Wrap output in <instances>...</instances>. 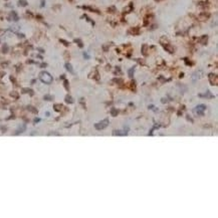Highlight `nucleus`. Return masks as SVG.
Returning a JSON list of instances; mask_svg holds the SVG:
<instances>
[{"label":"nucleus","mask_w":218,"mask_h":218,"mask_svg":"<svg viewBox=\"0 0 218 218\" xmlns=\"http://www.w3.org/2000/svg\"><path fill=\"white\" fill-rule=\"evenodd\" d=\"M160 44L162 46H163V48L165 49L167 52H169V53H174L175 52V47L174 46L172 45V44L169 42V40L167 39V37H165V36H163V37H161V39H160Z\"/></svg>","instance_id":"f257e3e1"},{"label":"nucleus","mask_w":218,"mask_h":218,"mask_svg":"<svg viewBox=\"0 0 218 218\" xmlns=\"http://www.w3.org/2000/svg\"><path fill=\"white\" fill-rule=\"evenodd\" d=\"M107 11H108V13H116L117 12V9H116V7L115 6H111V7H109V8L107 9Z\"/></svg>","instance_id":"f3484780"},{"label":"nucleus","mask_w":218,"mask_h":218,"mask_svg":"<svg viewBox=\"0 0 218 218\" xmlns=\"http://www.w3.org/2000/svg\"><path fill=\"white\" fill-rule=\"evenodd\" d=\"M53 108H54V110L56 112H60V111H62V105H53Z\"/></svg>","instance_id":"412c9836"},{"label":"nucleus","mask_w":218,"mask_h":218,"mask_svg":"<svg viewBox=\"0 0 218 218\" xmlns=\"http://www.w3.org/2000/svg\"><path fill=\"white\" fill-rule=\"evenodd\" d=\"M59 41L62 42V43H63V44H64L65 46H69V42H67V41H65V40H63V39H60Z\"/></svg>","instance_id":"c756f323"},{"label":"nucleus","mask_w":218,"mask_h":218,"mask_svg":"<svg viewBox=\"0 0 218 218\" xmlns=\"http://www.w3.org/2000/svg\"><path fill=\"white\" fill-rule=\"evenodd\" d=\"M133 10H134V4L133 3L128 4V5H127L125 8H124V10H123V16L126 15V14H128V13H131Z\"/></svg>","instance_id":"1a4fd4ad"},{"label":"nucleus","mask_w":218,"mask_h":218,"mask_svg":"<svg viewBox=\"0 0 218 218\" xmlns=\"http://www.w3.org/2000/svg\"><path fill=\"white\" fill-rule=\"evenodd\" d=\"M149 46L147 45V44H143L142 46V54L144 56H148V54H149Z\"/></svg>","instance_id":"4468645a"},{"label":"nucleus","mask_w":218,"mask_h":218,"mask_svg":"<svg viewBox=\"0 0 218 218\" xmlns=\"http://www.w3.org/2000/svg\"><path fill=\"white\" fill-rule=\"evenodd\" d=\"M29 110H30L31 112H33V113H37L36 110H34V108H32V107H29Z\"/></svg>","instance_id":"473e14b6"},{"label":"nucleus","mask_w":218,"mask_h":218,"mask_svg":"<svg viewBox=\"0 0 218 218\" xmlns=\"http://www.w3.org/2000/svg\"><path fill=\"white\" fill-rule=\"evenodd\" d=\"M65 69L69 70V72H71V74H74V69H72V67L70 65V63H65Z\"/></svg>","instance_id":"a211bd4d"},{"label":"nucleus","mask_w":218,"mask_h":218,"mask_svg":"<svg viewBox=\"0 0 218 218\" xmlns=\"http://www.w3.org/2000/svg\"><path fill=\"white\" fill-rule=\"evenodd\" d=\"M84 56L86 58V59H88V58H90V56H88V53H86V52H84Z\"/></svg>","instance_id":"72a5a7b5"},{"label":"nucleus","mask_w":218,"mask_h":218,"mask_svg":"<svg viewBox=\"0 0 218 218\" xmlns=\"http://www.w3.org/2000/svg\"><path fill=\"white\" fill-rule=\"evenodd\" d=\"M118 111H117V109H112L111 110V115L112 117H117V115H118Z\"/></svg>","instance_id":"4be33fe9"},{"label":"nucleus","mask_w":218,"mask_h":218,"mask_svg":"<svg viewBox=\"0 0 218 218\" xmlns=\"http://www.w3.org/2000/svg\"><path fill=\"white\" fill-rule=\"evenodd\" d=\"M52 97H51V96H45V97H44V100H48V101H50V100H52Z\"/></svg>","instance_id":"7c9ffc66"},{"label":"nucleus","mask_w":218,"mask_h":218,"mask_svg":"<svg viewBox=\"0 0 218 218\" xmlns=\"http://www.w3.org/2000/svg\"><path fill=\"white\" fill-rule=\"evenodd\" d=\"M134 71H135V67H132V69L129 70V76H130V77H133V76H134Z\"/></svg>","instance_id":"bb28decb"},{"label":"nucleus","mask_w":218,"mask_h":218,"mask_svg":"<svg viewBox=\"0 0 218 218\" xmlns=\"http://www.w3.org/2000/svg\"><path fill=\"white\" fill-rule=\"evenodd\" d=\"M153 19H154V14L153 13H147L146 15H145L144 19H143V24H144V26H148Z\"/></svg>","instance_id":"39448f33"},{"label":"nucleus","mask_w":218,"mask_h":218,"mask_svg":"<svg viewBox=\"0 0 218 218\" xmlns=\"http://www.w3.org/2000/svg\"><path fill=\"white\" fill-rule=\"evenodd\" d=\"M199 96H200V97H204V98H214V96H213L209 91H206L204 95H199Z\"/></svg>","instance_id":"2eb2a0df"},{"label":"nucleus","mask_w":218,"mask_h":218,"mask_svg":"<svg viewBox=\"0 0 218 218\" xmlns=\"http://www.w3.org/2000/svg\"><path fill=\"white\" fill-rule=\"evenodd\" d=\"M156 2H160V1H162V0H155Z\"/></svg>","instance_id":"c9c22d12"},{"label":"nucleus","mask_w":218,"mask_h":218,"mask_svg":"<svg viewBox=\"0 0 218 218\" xmlns=\"http://www.w3.org/2000/svg\"><path fill=\"white\" fill-rule=\"evenodd\" d=\"M91 76H90V77H93V79H96V81H98V76H98V71L97 69L93 70V74H91Z\"/></svg>","instance_id":"dca6fc26"},{"label":"nucleus","mask_w":218,"mask_h":218,"mask_svg":"<svg viewBox=\"0 0 218 218\" xmlns=\"http://www.w3.org/2000/svg\"><path fill=\"white\" fill-rule=\"evenodd\" d=\"M10 96H11V97H14V98L18 97V95H17V93H15V91H12V93H10Z\"/></svg>","instance_id":"2f4dec72"},{"label":"nucleus","mask_w":218,"mask_h":218,"mask_svg":"<svg viewBox=\"0 0 218 218\" xmlns=\"http://www.w3.org/2000/svg\"><path fill=\"white\" fill-rule=\"evenodd\" d=\"M184 62H185V63H186L187 65H190V67H191V65H193V62H190V59H188V58H184Z\"/></svg>","instance_id":"a878e982"},{"label":"nucleus","mask_w":218,"mask_h":218,"mask_svg":"<svg viewBox=\"0 0 218 218\" xmlns=\"http://www.w3.org/2000/svg\"><path fill=\"white\" fill-rule=\"evenodd\" d=\"M7 51V45H4L3 46V52H6Z\"/></svg>","instance_id":"f704fd0d"},{"label":"nucleus","mask_w":218,"mask_h":218,"mask_svg":"<svg viewBox=\"0 0 218 218\" xmlns=\"http://www.w3.org/2000/svg\"><path fill=\"white\" fill-rule=\"evenodd\" d=\"M110 124V121L109 119H105L103 120V121L98 122V123H96L95 124V128L97 129V130H104V129H105L108 127V125Z\"/></svg>","instance_id":"7ed1b4c3"},{"label":"nucleus","mask_w":218,"mask_h":218,"mask_svg":"<svg viewBox=\"0 0 218 218\" xmlns=\"http://www.w3.org/2000/svg\"><path fill=\"white\" fill-rule=\"evenodd\" d=\"M83 17H84V18H86V19L88 20V22H91L93 25H95V21H93V20H91V18H88V15H86V14H84V15H83Z\"/></svg>","instance_id":"5701e85b"},{"label":"nucleus","mask_w":218,"mask_h":218,"mask_svg":"<svg viewBox=\"0 0 218 218\" xmlns=\"http://www.w3.org/2000/svg\"><path fill=\"white\" fill-rule=\"evenodd\" d=\"M198 6L200 7L201 9H207L208 7H209V2L205 1V0H201V1H199Z\"/></svg>","instance_id":"9b49d317"},{"label":"nucleus","mask_w":218,"mask_h":218,"mask_svg":"<svg viewBox=\"0 0 218 218\" xmlns=\"http://www.w3.org/2000/svg\"><path fill=\"white\" fill-rule=\"evenodd\" d=\"M18 4H19L20 6H26L27 2H26V0H19V1H18Z\"/></svg>","instance_id":"b1692460"},{"label":"nucleus","mask_w":218,"mask_h":218,"mask_svg":"<svg viewBox=\"0 0 218 218\" xmlns=\"http://www.w3.org/2000/svg\"><path fill=\"white\" fill-rule=\"evenodd\" d=\"M207 41H208V36H207V35H202V36L198 39V42L200 44H202V45L207 44Z\"/></svg>","instance_id":"ddd939ff"},{"label":"nucleus","mask_w":218,"mask_h":218,"mask_svg":"<svg viewBox=\"0 0 218 218\" xmlns=\"http://www.w3.org/2000/svg\"><path fill=\"white\" fill-rule=\"evenodd\" d=\"M130 88L133 91H136V81H132L130 84Z\"/></svg>","instance_id":"6ab92c4d"},{"label":"nucleus","mask_w":218,"mask_h":218,"mask_svg":"<svg viewBox=\"0 0 218 218\" xmlns=\"http://www.w3.org/2000/svg\"><path fill=\"white\" fill-rule=\"evenodd\" d=\"M128 33H129V34H131V35H139V34L141 33L140 27L136 26V27H131V28H129Z\"/></svg>","instance_id":"6e6552de"},{"label":"nucleus","mask_w":218,"mask_h":218,"mask_svg":"<svg viewBox=\"0 0 218 218\" xmlns=\"http://www.w3.org/2000/svg\"><path fill=\"white\" fill-rule=\"evenodd\" d=\"M81 8L86 9V10H88V11H91V12H95L97 14H101V11L98 10V9L93 8V7H91V6H81Z\"/></svg>","instance_id":"9d476101"},{"label":"nucleus","mask_w":218,"mask_h":218,"mask_svg":"<svg viewBox=\"0 0 218 218\" xmlns=\"http://www.w3.org/2000/svg\"><path fill=\"white\" fill-rule=\"evenodd\" d=\"M70 2H74V0H70Z\"/></svg>","instance_id":"e433bc0d"},{"label":"nucleus","mask_w":218,"mask_h":218,"mask_svg":"<svg viewBox=\"0 0 218 218\" xmlns=\"http://www.w3.org/2000/svg\"><path fill=\"white\" fill-rule=\"evenodd\" d=\"M208 79H209V81H210L211 86H216L218 84V77H217L216 74H213V72H211V74H208Z\"/></svg>","instance_id":"423d86ee"},{"label":"nucleus","mask_w":218,"mask_h":218,"mask_svg":"<svg viewBox=\"0 0 218 218\" xmlns=\"http://www.w3.org/2000/svg\"><path fill=\"white\" fill-rule=\"evenodd\" d=\"M129 132V128L126 127V129L124 128L123 131H114V135H118V136H125L127 135Z\"/></svg>","instance_id":"f8f14e48"},{"label":"nucleus","mask_w":218,"mask_h":218,"mask_svg":"<svg viewBox=\"0 0 218 218\" xmlns=\"http://www.w3.org/2000/svg\"><path fill=\"white\" fill-rule=\"evenodd\" d=\"M74 42L77 43V45H79V47H83V46H84V44H83V42H81V39H74Z\"/></svg>","instance_id":"393cba45"},{"label":"nucleus","mask_w":218,"mask_h":218,"mask_svg":"<svg viewBox=\"0 0 218 218\" xmlns=\"http://www.w3.org/2000/svg\"><path fill=\"white\" fill-rule=\"evenodd\" d=\"M64 88H67V91L69 90V81H64Z\"/></svg>","instance_id":"cd10ccee"},{"label":"nucleus","mask_w":218,"mask_h":218,"mask_svg":"<svg viewBox=\"0 0 218 218\" xmlns=\"http://www.w3.org/2000/svg\"><path fill=\"white\" fill-rule=\"evenodd\" d=\"M205 110H206L205 105H198L195 109L193 110V112H194V114L197 115V116H203Z\"/></svg>","instance_id":"20e7f679"},{"label":"nucleus","mask_w":218,"mask_h":218,"mask_svg":"<svg viewBox=\"0 0 218 218\" xmlns=\"http://www.w3.org/2000/svg\"><path fill=\"white\" fill-rule=\"evenodd\" d=\"M65 102L69 103V104H72V103H74V98L70 97V96H67V97H65Z\"/></svg>","instance_id":"aec40b11"},{"label":"nucleus","mask_w":218,"mask_h":218,"mask_svg":"<svg viewBox=\"0 0 218 218\" xmlns=\"http://www.w3.org/2000/svg\"><path fill=\"white\" fill-rule=\"evenodd\" d=\"M39 79H40V81L42 83H44L46 84H51V81H52V76H51L50 74H48L47 71H41L40 74H39Z\"/></svg>","instance_id":"f03ea898"},{"label":"nucleus","mask_w":218,"mask_h":218,"mask_svg":"<svg viewBox=\"0 0 218 218\" xmlns=\"http://www.w3.org/2000/svg\"><path fill=\"white\" fill-rule=\"evenodd\" d=\"M116 71H115V74H122V71L120 69V67H116Z\"/></svg>","instance_id":"c85d7f7f"},{"label":"nucleus","mask_w":218,"mask_h":218,"mask_svg":"<svg viewBox=\"0 0 218 218\" xmlns=\"http://www.w3.org/2000/svg\"><path fill=\"white\" fill-rule=\"evenodd\" d=\"M210 16H211V14L209 12H207V11H204V12H201L198 15V20H200V21H206V20L209 19Z\"/></svg>","instance_id":"0eeeda50"}]
</instances>
